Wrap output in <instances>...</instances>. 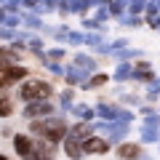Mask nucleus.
<instances>
[{"label": "nucleus", "instance_id": "obj_9", "mask_svg": "<svg viewBox=\"0 0 160 160\" xmlns=\"http://www.w3.org/2000/svg\"><path fill=\"white\" fill-rule=\"evenodd\" d=\"M11 112H13V104H11V99L0 96V118H8Z\"/></svg>", "mask_w": 160, "mask_h": 160}, {"label": "nucleus", "instance_id": "obj_7", "mask_svg": "<svg viewBox=\"0 0 160 160\" xmlns=\"http://www.w3.org/2000/svg\"><path fill=\"white\" fill-rule=\"evenodd\" d=\"M118 155H120L123 160H136L139 155H142V149H139L136 144H123V147L118 149Z\"/></svg>", "mask_w": 160, "mask_h": 160}, {"label": "nucleus", "instance_id": "obj_1", "mask_svg": "<svg viewBox=\"0 0 160 160\" xmlns=\"http://www.w3.org/2000/svg\"><path fill=\"white\" fill-rule=\"evenodd\" d=\"M35 133H43L48 142H62L64 133H67V126L64 120H43V123H32Z\"/></svg>", "mask_w": 160, "mask_h": 160}, {"label": "nucleus", "instance_id": "obj_6", "mask_svg": "<svg viewBox=\"0 0 160 160\" xmlns=\"http://www.w3.org/2000/svg\"><path fill=\"white\" fill-rule=\"evenodd\" d=\"M48 112H51V104L48 102H35V104H29V107L24 109L27 118H38V115H48Z\"/></svg>", "mask_w": 160, "mask_h": 160}, {"label": "nucleus", "instance_id": "obj_3", "mask_svg": "<svg viewBox=\"0 0 160 160\" xmlns=\"http://www.w3.org/2000/svg\"><path fill=\"white\" fill-rule=\"evenodd\" d=\"M24 67H0V88L11 86V83H16L19 78H24Z\"/></svg>", "mask_w": 160, "mask_h": 160}, {"label": "nucleus", "instance_id": "obj_12", "mask_svg": "<svg viewBox=\"0 0 160 160\" xmlns=\"http://www.w3.org/2000/svg\"><path fill=\"white\" fill-rule=\"evenodd\" d=\"M104 80H107V75H96L93 80H86V88H96V86H102Z\"/></svg>", "mask_w": 160, "mask_h": 160}, {"label": "nucleus", "instance_id": "obj_10", "mask_svg": "<svg viewBox=\"0 0 160 160\" xmlns=\"http://www.w3.org/2000/svg\"><path fill=\"white\" fill-rule=\"evenodd\" d=\"M13 59H16V53L8 51V48H3V51H0V67H8V62H13Z\"/></svg>", "mask_w": 160, "mask_h": 160}, {"label": "nucleus", "instance_id": "obj_17", "mask_svg": "<svg viewBox=\"0 0 160 160\" xmlns=\"http://www.w3.org/2000/svg\"><path fill=\"white\" fill-rule=\"evenodd\" d=\"M0 160H6V158H3V155H0Z\"/></svg>", "mask_w": 160, "mask_h": 160}, {"label": "nucleus", "instance_id": "obj_14", "mask_svg": "<svg viewBox=\"0 0 160 160\" xmlns=\"http://www.w3.org/2000/svg\"><path fill=\"white\" fill-rule=\"evenodd\" d=\"M78 67H86V69H93V59H86V56H78Z\"/></svg>", "mask_w": 160, "mask_h": 160}, {"label": "nucleus", "instance_id": "obj_16", "mask_svg": "<svg viewBox=\"0 0 160 160\" xmlns=\"http://www.w3.org/2000/svg\"><path fill=\"white\" fill-rule=\"evenodd\" d=\"M155 136H158V131H155V128H144V142H152Z\"/></svg>", "mask_w": 160, "mask_h": 160}, {"label": "nucleus", "instance_id": "obj_11", "mask_svg": "<svg viewBox=\"0 0 160 160\" xmlns=\"http://www.w3.org/2000/svg\"><path fill=\"white\" fill-rule=\"evenodd\" d=\"M83 78H86V75H80L78 69H67V80L69 83H83ZM83 86H86V83H83Z\"/></svg>", "mask_w": 160, "mask_h": 160}, {"label": "nucleus", "instance_id": "obj_2", "mask_svg": "<svg viewBox=\"0 0 160 160\" xmlns=\"http://www.w3.org/2000/svg\"><path fill=\"white\" fill-rule=\"evenodd\" d=\"M51 93V88L46 86V83H40V80H29V83H24L22 86V99H27V102H32V99H43Z\"/></svg>", "mask_w": 160, "mask_h": 160}, {"label": "nucleus", "instance_id": "obj_8", "mask_svg": "<svg viewBox=\"0 0 160 160\" xmlns=\"http://www.w3.org/2000/svg\"><path fill=\"white\" fill-rule=\"evenodd\" d=\"M13 147H16L19 155H29V152H32V142H29V136H22V133L13 139Z\"/></svg>", "mask_w": 160, "mask_h": 160}, {"label": "nucleus", "instance_id": "obj_15", "mask_svg": "<svg viewBox=\"0 0 160 160\" xmlns=\"http://www.w3.org/2000/svg\"><path fill=\"white\" fill-rule=\"evenodd\" d=\"M128 75H131V67H126V64H120V69H118V80H126Z\"/></svg>", "mask_w": 160, "mask_h": 160}, {"label": "nucleus", "instance_id": "obj_5", "mask_svg": "<svg viewBox=\"0 0 160 160\" xmlns=\"http://www.w3.org/2000/svg\"><path fill=\"white\" fill-rule=\"evenodd\" d=\"M64 152H67L69 158H80V155H83V142H80L78 136H67L64 139Z\"/></svg>", "mask_w": 160, "mask_h": 160}, {"label": "nucleus", "instance_id": "obj_13", "mask_svg": "<svg viewBox=\"0 0 160 160\" xmlns=\"http://www.w3.org/2000/svg\"><path fill=\"white\" fill-rule=\"evenodd\" d=\"M75 115H80V118H93V112H91V109H88V107H75Z\"/></svg>", "mask_w": 160, "mask_h": 160}, {"label": "nucleus", "instance_id": "obj_4", "mask_svg": "<svg viewBox=\"0 0 160 160\" xmlns=\"http://www.w3.org/2000/svg\"><path fill=\"white\" fill-rule=\"evenodd\" d=\"M107 149H109V142H104V139H99V136H91V139L83 142V152L86 155H102V152H107Z\"/></svg>", "mask_w": 160, "mask_h": 160}]
</instances>
